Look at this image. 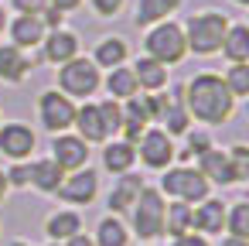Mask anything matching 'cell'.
<instances>
[{"label": "cell", "mask_w": 249, "mask_h": 246, "mask_svg": "<svg viewBox=\"0 0 249 246\" xmlns=\"http://www.w3.org/2000/svg\"><path fill=\"white\" fill-rule=\"evenodd\" d=\"M181 103H184L188 116L198 120V123H205V127H222L235 113V99L225 89V82H222L218 72H198V76H191L184 82V89H181Z\"/></svg>", "instance_id": "6da1fadb"}, {"label": "cell", "mask_w": 249, "mask_h": 246, "mask_svg": "<svg viewBox=\"0 0 249 246\" xmlns=\"http://www.w3.org/2000/svg\"><path fill=\"white\" fill-rule=\"evenodd\" d=\"M164 205L167 198L157 191V185H143L133 208L126 212L130 215V236H137L140 243H154L164 236Z\"/></svg>", "instance_id": "7a4b0ae2"}, {"label": "cell", "mask_w": 249, "mask_h": 246, "mask_svg": "<svg viewBox=\"0 0 249 246\" xmlns=\"http://www.w3.org/2000/svg\"><path fill=\"white\" fill-rule=\"evenodd\" d=\"M229 24H232V21H229L222 11H198V14H191L188 24H181V28H184V45H188V52H195V55H201V58L215 55V52L222 48V38H225Z\"/></svg>", "instance_id": "3957f363"}, {"label": "cell", "mask_w": 249, "mask_h": 246, "mask_svg": "<svg viewBox=\"0 0 249 246\" xmlns=\"http://www.w3.org/2000/svg\"><path fill=\"white\" fill-rule=\"evenodd\" d=\"M157 191L167 198V202H184V205H198L201 198L212 195V185L201 178L198 168H188V164H171L160 171V185Z\"/></svg>", "instance_id": "277c9868"}, {"label": "cell", "mask_w": 249, "mask_h": 246, "mask_svg": "<svg viewBox=\"0 0 249 246\" xmlns=\"http://www.w3.org/2000/svg\"><path fill=\"white\" fill-rule=\"evenodd\" d=\"M103 86V69H96L92 58L75 55L65 65H58V93H65L69 99H89L96 96Z\"/></svg>", "instance_id": "5b68a950"}, {"label": "cell", "mask_w": 249, "mask_h": 246, "mask_svg": "<svg viewBox=\"0 0 249 246\" xmlns=\"http://www.w3.org/2000/svg\"><path fill=\"white\" fill-rule=\"evenodd\" d=\"M143 55L157 58L160 65H178V62H184V55H188L184 28L174 24V21H157V24H150V31L143 35Z\"/></svg>", "instance_id": "8992f818"}, {"label": "cell", "mask_w": 249, "mask_h": 246, "mask_svg": "<svg viewBox=\"0 0 249 246\" xmlns=\"http://www.w3.org/2000/svg\"><path fill=\"white\" fill-rule=\"evenodd\" d=\"M72 120H75V99H69V96L58 93V89H45V93L38 96V123H41L52 137L72 130Z\"/></svg>", "instance_id": "52a82bcc"}, {"label": "cell", "mask_w": 249, "mask_h": 246, "mask_svg": "<svg viewBox=\"0 0 249 246\" xmlns=\"http://www.w3.org/2000/svg\"><path fill=\"white\" fill-rule=\"evenodd\" d=\"M55 198L65 202L69 208H86V205H92V202L99 198V174H96L89 164L79 168V171H69V174L62 178Z\"/></svg>", "instance_id": "ba28073f"}, {"label": "cell", "mask_w": 249, "mask_h": 246, "mask_svg": "<svg viewBox=\"0 0 249 246\" xmlns=\"http://www.w3.org/2000/svg\"><path fill=\"white\" fill-rule=\"evenodd\" d=\"M133 151H137L140 164L150 168V171H164V168H171V164H174V154H178L174 137H167L160 127H147L143 137L133 144Z\"/></svg>", "instance_id": "9c48e42d"}, {"label": "cell", "mask_w": 249, "mask_h": 246, "mask_svg": "<svg viewBox=\"0 0 249 246\" xmlns=\"http://www.w3.org/2000/svg\"><path fill=\"white\" fill-rule=\"evenodd\" d=\"M38 147V133L21 123V120H7L0 123V157L7 161H28Z\"/></svg>", "instance_id": "30bf717a"}, {"label": "cell", "mask_w": 249, "mask_h": 246, "mask_svg": "<svg viewBox=\"0 0 249 246\" xmlns=\"http://www.w3.org/2000/svg\"><path fill=\"white\" fill-rule=\"evenodd\" d=\"M65 174L69 171H79V168H86L89 164V144L79 137V133H55L52 137V154H48Z\"/></svg>", "instance_id": "8fae6325"}, {"label": "cell", "mask_w": 249, "mask_h": 246, "mask_svg": "<svg viewBox=\"0 0 249 246\" xmlns=\"http://www.w3.org/2000/svg\"><path fill=\"white\" fill-rule=\"evenodd\" d=\"M191 229L201 232L205 239L222 236V232H225V202L215 198V195H208V198H201L198 205H191Z\"/></svg>", "instance_id": "7c38bea8"}, {"label": "cell", "mask_w": 249, "mask_h": 246, "mask_svg": "<svg viewBox=\"0 0 249 246\" xmlns=\"http://www.w3.org/2000/svg\"><path fill=\"white\" fill-rule=\"evenodd\" d=\"M143 185H147V181H143L140 174H133V171L116 174V181H113V188H109V195H106V212L126 215V212L133 208V202H137V195H140Z\"/></svg>", "instance_id": "4fadbf2b"}, {"label": "cell", "mask_w": 249, "mask_h": 246, "mask_svg": "<svg viewBox=\"0 0 249 246\" xmlns=\"http://www.w3.org/2000/svg\"><path fill=\"white\" fill-rule=\"evenodd\" d=\"M198 164V171H201V178L215 188H229V185H235V174H232V164H229V154L225 151H218V147H208L201 157H195Z\"/></svg>", "instance_id": "5bb4252c"}, {"label": "cell", "mask_w": 249, "mask_h": 246, "mask_svg": "<svg viewBox=\"0 0 249 246\" xmlns=\"http://www.w3.org/2000/svg\"><path fill=\"white\" fill-rule=\"evenodd\" d=\"M7 31H11V45L14 48H38L45 41V24L38 21V14L7 18Z\"/></svg>", "instance_id": "9a60e30c"}, {"label": "cell", "mask_w": 249, "mask_h": 246, "mask_svg": "<svg viewBox=\"0 0 249 246\" xmlns=\"http://www.w3.org/2000/svg\"><path fill=\"white\" fill-rule=\"evenodd\" d=\"M41 48H45V62H52V65H65L69 58H75L79 55V38L72 35V31H65V28H55V31H45V41H41Z\"/></svg>", "instance_id": "2e32d148"}, {"label": "cell", "mask_w": 249, "mask_h": 246, "mask_svg": "<svg viewBox=\"0 0 249 246\" xmlns=\"http://www.w3.org/2000/svg\"><path fill=\"white\" fill-rule=\"evenodd\" d=\"M31 58L24 55V48H14V45H0V82H11V86H21L31 72Z\"/></svg>", "instance_id": "e0dca14e"}, {"label": "cell", "mask_w": 249, "mask_h": 246, "mask_svg": "<svg viewBox=\"0 0 249 246\" xmlns=\"http://www.w3.org/2000/svg\"><path fill=\"white\" fill-rule=\"evenodd\" d=\"M133 79H137L140 93H160V89H167V65H160L150 55H140L133 62Z\"/></svg>", "instance_id": "ac0fdd59"}, {"label": "cell", "mask_w": 249, "mask_h": 246, "mask_svg": "<svg viewBox=\"0 0 249 246\" xmlns=\"http://www.w3.org/2000/svg\"><path fill=\"white\" fill-rule=\"evenodd\" d=\"M75 133L92 147V144H106V130H103V120H99V106L96 103H82L75 106V120H72Z\"/></svg>", "instance_id": "d6986e66"}, {"label": "cell", "mask_w": 249, "mask_h": 246, "mask_svg": "<svg viewBox=\"0 0 249 246\" xmlns=\"http://www.w3.org/2000/svg\"><path fill=\"white\" fill-rule=\"evenodd\" d=\"M133 164H137V151H133V144H126V140H120V137H113V140L103 144V168H106L113 178L133 171Z\"/></svg>", "instance_id": "ffe728a7"}, {"label": "cell", "mask_w": 249, "mask_h": 246, "mask_svg": "<svg viewBox=\"0 0 249 246\" xmlns=\"http://www.w3.org/2000/svg\"><path fill=\"white\" fill-rule=\"evenodd\" d=\"M75 232H82V215H79L75 208H58V212H52V215L45 219V236H48V243H65V239H72Z\"/></svg>", "instance_id": "44dd1931"}, {"label": "cell", "mask_w": 249, "mask_h": 246, "mask_svg": "<svg viewBox=\"0 0 249 246\" xmlns=\"http://www.w3.org/2000/svg\"><path fill=\"white\" fill-rule=\"evenodd\" d=\"M96 246H130V226L123 222V215L106 212L96 222V232H89Z\"/></svg>", "instance_id": "7402d4cb"}, {"label": "cell", "mask_w": 249, "mask_h": 246, "mask_svg": "<svg viewBox=\"0 0 249 246\" xmlns=\"http://www.w3.org/2000/svg\"><path fill=\"white\" fill-rule=\"evenodd\" d=\"M130 58V45L120 38V35H109V38H99V45L92 48V62L96 69H116V65H126Z\"/></svg>", "instance_id": "603a6c76"}, {"label": "cell", "mask_w": 249, "mask_h": 246, "mask_svg": "<svg viewBox=\"0 0 249 246\" xmlns=\"http://www.w3.org/2000/svg\"><path fill=\"white\" fill-rule=\"evenodd\" d=\"M62 178H65V171H62L52 157H38V161H31V185H35L41 195H55L58 185H62Z\"/></svg>", "instance_id": "cb8c5ba5"}, {"label": "cell", "mask_w": 249, "mask_h": 246, "mask_svg": "<svg viewBox=\"0 0 249 246\" xmlns=\"http://www.w3.org/2000/svg\"><path fill=\"white\" fill-rule=\"evenodd\" d=\"M178 7H181V0H137L133 21H137V28H150L157 21H167Z\"/></svg>", "instance_id": "d4e9b609"}, {"label": "cell", "mask_w": 249, "mask_h": 246, "mask_svg": "<svg viewBox=\"0 0 249 246\" xmlns=\"http://www.w3.org/2000/svg\"><path fill=\"white\" fill-rule=\"evenodd\" d=\"M160 130L167 133V137H184L188 130H191V116H188V110H184V103H181V93H174L171 99H167V106H164V113H160Z\"/></svg>", "instance_id": "484cf974"}, {"label": "cell", "mask_w": 249, "mask_h": 246, "mask_svg": "<svg viewBox=\"0 0 249 246\" xmlns=\"http://www.w3.org/2000/svg\"><path fill=\"white\" fill-rule=\"evenodd\" d=\"M103 86H106L109 99H116V103L130 99L133 93H140V86H137V79H133V69H126V65L109 69V72H106V79H103Z\"/></svg>", "instance_id": "4316f807"}, {"label": "cell", "mask_w": 249, "mask_h": 246, "mask_svg": "<svg viewBox=\"0 0 249 246\" xmlns=\"http://www.w3.org/2000/svg\"><path fill=\"white\" fill-rule=\"evenodd\" d=\"M218 52L229 62H249V24H229Z\"/></svg>", "instance_id": "83f0119b"}, {"label": "cell", "mask_w": 249, "mask_h": 246, "mask_svg": "<svg viewBox=\"0 0 249 246\" xmlns=\"http://www.w3.org/2000/svg\"><path fill=\"white\" fill-rule=\"evenodd\" d=\"M184 232H195V229H191V205H184V202H167V205H164V236L174 239V236H184Z\"/></svg>", "instance_id": "f1b7e54d"}, {"label": "cell", "mask_w": 249, "mask_h": 246, "mask_svg": "<svg viewBox=\"0 0 249 246\" xmlns=\"http://www.w3.org/2000/svg\"><path fill=\"white\" fill-rule=\"evenodd\" d=\"M225 236L249 239V202H246V198L225 205Z\"/></svg>", "instance_id": "f546056e"}, {"label": "cell", "mask_w": 249, "mask_h": 246, "mask_svg": "<svg viewBox=\"0 0 249 246\" xmlns=\"http://www.w3.org/2000/svg\"><path fill=\"white\" fill-rule=\"evenodd\" d=\"M222 82L232 93V99H246L249 96V62H232L229 72L222 76Z\"/></svg>", "instance_id": "4dcf8cb0"}, {"label": "cell", "mask_w": 249, "mask_h": 246, "mask_svg": "<svg viewBox=\"0 0 249 246\" xmlns=\"http://www.w3.org/2000/svg\"><path fill=\"white\" fill-rule=\"evenodd\" d=\"M208 147H215L212 137H208V130H188V133H184V151H178L174 161H184V164H188L191 157H201Z\"/></svg>", "instance_id": "1f68e13d"}, {"label": "cell", "mask_w": 249, "mask_h": 246, "mask_svg": "<svg viewBox=\"0 0 249 246\" xmlns=\"http://www.w3.org/2000/svg\"><path fill=\"white\" fill-rule=\"evenodd\" d=\"M96 106H99V120H103V130H106V140H113L120 133V123H123V106L116 99H103Z\"/></svg>", "instance_id": "d6a6232c"}, {"label": "cell", "mask_w": 249, "mask_h": 246, "mask_svg": "<svg viewBox=\"0 0 249 246\" xmlns=\"http://www.w3.org/2000/svg\"><path fill=\"white\" fill-rule=\"evenodd\" d=\"M225 154H229L235 185H246V181H249V147H246V144H235V147H229Z\"/></svg>", "instance_id": "836d02e7"}, {"label": "cell", "mask_w": 249, "mask_h": 246, "mask_svg": "<svg viewBox=\"0 0 249 246\" xmlns=\"http://www.w3.org/2000/svg\"><path fill=\"white\" fill-rule=\"evenodd\" d=\"M4 174L11 188H31V161H14L11 168H4Z\"/></svg>", "instance_id": "e575fe53"}, {"label": "cell", "mask_w": 249, "mask_h": 246, "mask_svg": "<svg viewBox=\"0 0 249 246\" xmlns=\"http://www.w3.org/2000/svg\"><path fill=\"white\" fill-rule=\"evenodd\" d=\"M89 4H92V11H96L99 18H116V14L123 11L126 0H89Z\"/></svg>", "instance_id": "d590c367"}, {"label": "cell", "mask_w": 249, "mask_h": 246, "mask_svg": "<svg viewBox=\"0 0 249 246\" xmlns=\"http://www.w3.org/2000/svg\"><path fill=\"white\" fill-rule=\"evenodd\" d=\"M38 21L45 24V31H55V28H62V21H65V14H62V11H55V7L48 4V7H45V11L38 14Z\"/></svg>", "instance_id": "8d00e7d4"}, {"label": "cell", "mask_w": 249, "mask_h": 246, "mask_svg": "<svg viewBox=\"0 0 249 246\" xmlns=\"http://www.w3.org/2000/svg\"><path fill=\"white\" fill-rule=\"evenodd\" d=\"M167 246H212V239H205L201 232H184V236H174Z\"/></svg>", "instance_id": "74e56055"}, {"label": "cell", "mask_w": 249, "mask_h": 246, "mask_svg": "<svg viewBox=\"0 0 249 246\" xmlns=\"http://www.w3.org/2000/svg\"><path fill=\"white\" fill-rule=\"evenodd\" d=\"M14 7L18 14H41L48 7V0H14Z\"/></svg>", "instance_id": "f35d334b"}, {"label": "cell", "mask_w": 249, "mask_h": 246, "mask_svg": "<svg viewBox=\"0 0 249 246\" xmlns=\"http://www.w3.org/2000/svg\"><path fill=\"white\" fill-rule=\"evenodd\" d=\"M48 4H52L55 11H62V14H69V11H79V7H82V0H48Z\"/></svg>", "instance_id": "ab89813d"}, {"label": "cell", "mask_w": 249, "mask_h": 246, "mask_svg": "<svg viewBox=\"0 0 249 246\" xmlns=\"http://www.w3.org/2000/svg\"><path fill=\"white\" fill-rule=\"evenodd\" d=\"M62 246H96V243H92V236H89V232L82 229V232H75L72 239H65Z\"/></svg>", "instance_id": "60d3db41"}, {"label": "cell", "mask_w": 249, "mask_h": 246, "mask_svg": "<svg viewBox=\"0 0 249 246\" xmlns=\"http://www.w3.org/2000/svg\"><path fill=\"white\" fill-rule=\"evenodd\" d=\"M222 246H249V239H239V236H222Z\"/></svg>", "instance_id": "b9f144b4"}, {"label": "cell", "mask_w": 249, "mask_h": 246, "mask_svg": "<svg viewBox=\"0 0 249 246\" xmlns=\"http://www.w3.org/2000/svg\"><path fill=\"white\" fill-rule=\"evenodd\" d=\"M7 191H11V185H7V174H4V168H0V202L7 198Z\"/></svg>", "instance_id": "7bdbcfd3"}, {"label": "cell", "mask_w": 249, "mask_h": 246, "mask_svg": "<svg viewBox=\"0 0 249 246\" xmlns=\"http://www.w3.org/2000/svg\"><path fill=\"white\" fill-rule=\"evenodd\" d=\"M4 28H7V11L0 7V35H4Z\"/></svg>", "instance_id": "ee69618b"}, {"label": "cell", "mask_w": 249, "mask_h": 246, "mask_svg": "<svg viewBox=\"0 0 249 246\" xmlns=\"http://www.w3.org/2000/svg\"><path fill=\"white\" fill-rule=\"evenodd\" d=\"M7 246H35V243H31V239H11Z\"/></svg>", "instance_id": "f6af8a7d"}, {"label": "cell", "mask_w": 249, "mask_h": 246, "mask_svg": "<svg viewBox=\"0 0 249 246\" xmlns=\"http://www.w3.org/2000/svg\"><path fill=\"white\" fill-rule=\"evenodd\" d=\"M235 4H242V7H246V4H249V0H235Z\"/></svg>", "instance_id": "bcb514c9"}, {"label": "cell", "mask_w": 249, "mask_h": 246, "mask_svg": "<svg viewBox=\"0 0 249 246\" xmlns=\"http://www.w3.org/2000/svg\"><path fill=\"white\" fill-rule=\"evenodd\" d=\"M45 246H62V243H45Z\"/></svg>", "instance_id": "7dc6e473"}, {"label": "cell", "mask_w": 249, "mask_h": 246, "mask_svg": "<svg viewBox=\"0 0 249 246\" xmlns=\"http://www.w3.org/2000/svg\"><path fill=\"white\" fill-rule=\"evenodd\" d=\"M143 246H150V243H143Z\"/></svg>", "instance_id": "c3c4849f"}, {"label": "cell", "mask_w": 249, "mask_h": 246, "mask_svg": "<svg viewBox=\"0 0 249 246\" xmlns=\"http://www.w3.org/2000/svg\"><path fill=\"white\" fill-rule=\"evenodd\" d=\"M0 123H4V120H0Z\"/></svg>", "instance_id": "681fc988"}]
</instances>
